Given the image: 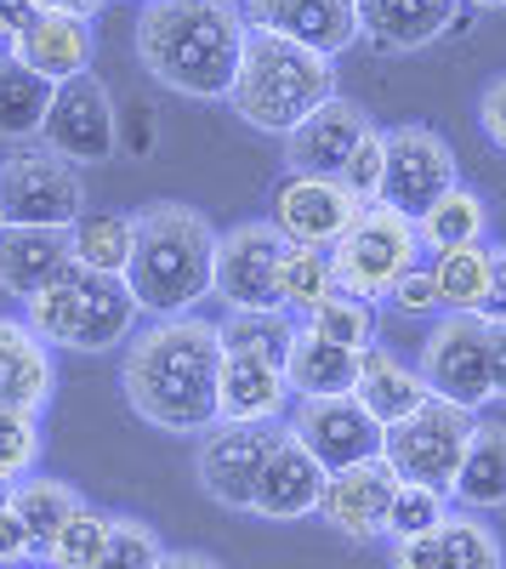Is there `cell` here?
I'll return each instance as SVG.
<instances>
[{
	"instance_id": "obj_44",
	"label": "cell",
	"mask_w": 506,
	"mask_h": 569,
	"mask_svg": "<svg viewBox=\"0 0 506 569\" xmlns=\"http://www.w3.org/2000/svg\"><path fill=\"white\" fill-rule=\"evenodd\" d=\"M23 563H40V558H34V541L23 530L18 507L7 501V507H0V569H23Z\"/></svg>"
},
{
	"instance_id": "obj_36",
	"label": "cell",
	"mask_w": 506,
	"mask_h": 569,
	"mask_svg": "<svg viewBox=\"0 0 506 569\" xmlns=\"http://www.w3.org/2000/svg\"><path fill=\"white\" fill-rule=\"evenodd\" d=\"M302 330H313V337H325L336 348L371 353L376 348V302H364V297H353V291H342V284H336V291L302 319Z\"/></svg>"
},
{
	"instance_id": "obj_47",
	"label": "cell",
	"mask_w": 506,
	"mask_h": 569,
	"mask_svg": "<svg viewBox=\"0 0 506 569\" xmlns=\"http://www.w3.org/2000/svg\"><path fill=\"white\" fill-rule=\"evenodd\" d=\"M489 325H506V246H495V268H489V302H484Z\"/></svg>"
},
{
	"instance_id": "obj_31",
	"label": "cell",
	"mask_w": 506,
	"mask_h": 569,
	"mask_svg": "<svg viewBox=\"0 0 506 569\" xmlns=\"http://www.w3.org/2000/svg\"><path fill=\"white\" fill-rule=\"evenodd\" d=\"M427 268H433V284H438L444 313H478V319H484L495 246H455V251H438Z\"/></svg>"
},
{
	"instance_id": "obj_37",
	"label": "cell",
	"mask_w": 506,
	"mask_h": 569,
	"mask_svg": "<svg viewBox=\"0 0 506 569\" xmlns=\"http://www.w3.org/2000/svg\"><path fill=\"white\" fill-rule=\"evenodd\" d=\"M103 547H109V512H98L91 501H80L74 512H69V525L58 530V541L45 547V569H98V558H103Z\"/></svg>"
},
{
	"instance_id": "obj_10",
	"label": "cell",
	"mask_w": 506,
	"mask_h": 569,
	"mask_svg": "<svg viewBox=\"0 0 506 569\" xmlns=\"http://www.w3.org/2000/svg\"><path fill=\"white\" fill-rule=\"evenodd\" d=\"M114 126H120V109L109 98V86L85 69V74H74V80H63L52 91V109H45V126H40V149H52L74 171L80 166H103L120 149Z\"/></svg>"
},
{
	"instance_id": "obj_29",
	"label": "cell",
	"mask_w": 506,
	"mask_h": 569,
	"mask_svg": "<svg viewBox=\"0 0 506 569\" xmlns=\"http://www.w3.org/2000/svg\"><path fill=\"white\" fill-rule=\"evenodd\" d=\"M69 246H74L80 268L125 279L131 251H136V217L131 211H80L69 228Z\"/></svg>"
},
{
	"instance_id": "obj_9",
	"label": "cell",
	"mask_w": 506,
	"mask_h": 569,
	"mask_svg": "<svg viewBox=\"0 0 506 569\" xmlns=\"http://www.w3.org/2000/svg\"><path fill=\"white\" fill-rule=\"evenodd\" d=\"M422 382L433 399H449L462 410H484L495 399V376H489V319L478 313H438V325L422 342Z\"/></svg>"
},
{
	"instance_id": "obj_8",
	"label": "cell",
	"mask_w": 506,
	"mask_h": 569,
	"mask_svg": "<svg viewBox=\"0 0 506 569\" xmlns=\"http://www.w3.org/2000/svg\"><path fill=\"white\" fill-rule=\"evenodd\" d=\"M85 211V182L69 160L40 142H18L0 154V222L12 228H74Z\"/></svg>"
},
{
	"instance_id": "obj_4",
	"label": "cell",
	"mask_w": 506,
	"mask_h": 569,
	"mask_svg": "<svg viewBox=\"0 0 506 569\" xmlns=\"http://www.w3.org/2000/svg\"><path fill=\"white\" fill-rule=\"evenodd\" d=\"M336 98V63L307 52V46H291L267 29L245 34V58L234 74V91H227V109H234L245 126L291 137L318 103Z\"/></svg>"
},
{
	"instance_id": "obj_46",
	"label": "cell",
	"mask_w": 506,
	"mask_h": 569,
	"mask_svg": "<svg viewBox=\"0 0 506 569\" xmlns=\"http://www.w3.org/2000/svg\"><path fill=\"white\" fill-rule=\"evenodd\" d=\"M34 23H40V7H34V0H0V34H7V40L29 34Z\"/></svg>"
},
{
	"instance_id": "obj_21",
	"label": "cell",
	"mask_w": 506,
	"mask_h": 569,
	"mask_svg": "<svg viewBox=\"0 0 506 569\" xmlns=\"http://www.w3.org/2000/svg\"><path fill=\"white\" fill-rule=\"evenodd\" d=\"M462 23V0H358V40L376 52H422Z\"/></svg>"
},
{
	"instance_id": "obj_30",
	"label": "cell",
	"mask_w": 506,
	"mask_h": 569,
	"mask_svg": "<svg viewBox=\"0 0 506 569\" xmlns=\"http://www.w3.org/2000/svg\"><path fill=\"white\" fill-rule=\"evenodd\" d=\"M416 233H422V251H455V246H484L489 233V206L484 194H473L467 182H455L444 200H433L422 217H416Z\"/></svg>"
},
{
	"instance_id": "obj_42",
	"label": "cell",
	"mask_w": 506,
	"mask_h": 569,
	"mask_svg": "<svg viewBox=\"0 0 506 569\" xmlns=\"http://www.w3.org/2000/svg\"><path fill=\"white\" fill-rule=\"evenodd\" d=\"M387 302L398 308V313H444V302H438V284H433V268L427 262H416L409 268L393 291H387Z\"/></svg>"
},
{
	"instance_id": "obj_43",
	"label": "cell",
	"mask_w": 506,
	"mask_h": 569,
	"mask_svg": "<svg viewBox=\"0 0 506 569\" xmlns=\"http://www.w3.org/2000/svg\"><path fill=\"white\" fill-rule=\"evenodd\" d=\"M120 149L136 154V160H149L154 154V142H160V114L149 103H136V109H120Z\"/></svg>"
},
{
	"instance_id": "obj_2",
	"label": "cell",
	"mask_w": 506,
	"mask_h": 569,
	"mask_svg": "<svg viewBox=\"0 0 506 569\" xmlns=\"http://www.w3.org/2000/svg\"><path fill=\"white\" fill-rule=\"evenodd\" d=\"M245 7L240 0H154L136 12V63L160 86L200 103H227L245 58Z\"/></svg>"
},
{
	"instance_id": "obj_28",
	"label": "cell",
	"mask_w": 506,
	"mask_h": 569,
	"mask_svg": "<svg viewBox=\"0 0 506 569\" xmlns=\"http://www.w3.org/2000/svg\"><path fill=\"white\" fill-rule=\"evenodd\" d=\"M449 501H462L467 512L506 507V427L500 421L473 427V445H467L462 472H455V485H449Z\"/></svg>"
},
{
	"instance_id": "obj_6",
	"label": "cell",
	"mask_w": 506,
	"mask_h": 569,
	"mask_svg": "<svg viewBox=\"0 0 506 569\" xmlns=\"http://www.w3.org/2000/svg\"><path fill=\"white\" fill-rule=\"evenodd\" d=\"M336 262V284L364 302H387V291L422 262V233L409 217L387 211V206H364L347 233L331 246Z\"/></svg>"
},
{
	"instance_id": "obj_23",
	"label": "cell",
	"mask_w": 506,
	"mask_h": 569,
	"mask_svg": "<svg viewBox=\"0 0 506 569\" xmlns=\"http://www.w3.org/2000/svg\"><path fill=\"white\" fill-rule=\"evenodd\" d=\"M58 393V359L45 348L29 319H7L0 313V410H23L40 416Z\"/></svg>"
},
{
	"instance_id": "obj_25",
	"label": "cell",
	"mask_w": 506,
	"mask_h": 569,
	"mask_svg": "<svg viewBox=\"0 0 506 569\" xmlns=\"http://www.w3.org/2000/svg\"><path fill=\"white\" fill-rule=\"evenodd\" d=\"M291 388L280 365H262L245 353H222V388H216V421H285Z\"/></svg>"
},
{
	"instance_id": "obj_15",
	"label": "cell",
	"mask_w": 506,
	"mask_h": 569,
	"mask_svg": "<svg viewBox=\"0 0 506 569\" xmlns=\"http://www.w3.org/2000/svg\"><path fill=\"white\" fill-rule=\"evenodd\" d=\"M285 427L307 445V456L325 467V472H342V467H358V461H376V456H382V439H387V427H382L371 410H364L353 393L302 399L296 416H291Z\"/></svg>"
},
{
	"instance_id": "obj_38",
	"label": "cell",
	"mask_w": 506,
	"mask_h": 569,
	"mask_svg": "<svg viewBox=\"0 0 506 569\" xmlns=\"http://www.w3.org/2000/svg\"><path fill=\"white\" fill-rule=\"evenodd\" d=\"M449 518V496L444 490H427V485H404L393 490V507H387V541H409V536H427Z\"/></svg>"
},
{
	"instance_id": "obj_22",
	"label": "cell",
	"mask_w": 506,
	"mask_h": 569,
	"mask_svg": "<svg viewBox=\"0 0 506 569\" xmlns=\"http://www.w3.org/2000/svg\"><path fill=\"white\" fill-rule=\"evenodd\" d=\"M74 268V246H69V228H12L0 222V291L34 302L40 291Z\"/></svg>"
},
{
	"instance_id": "obj_20",
	"label": "cell",
	"mask_w": 506,
	"mask_h": 569,
	"mask_svg": "<svg viewBox=\"0 0 506 569\" xmlns=\"http://www.w3.org/2000/svg\"><path fill=\"white\" fill-rule=\"evenodd\" d=\"M393 569H506V552L478 512H449L438 530L393 541Z\"/></svg>"
},
{
	"instance_id": "obj_53",
	"label": "cell",
	"mask_w": 506,
	"mask_h": 569,
	"mask_svg": "<svg viewBox=\"0 0 506 569\" xmlns=\"http://www.w3.org/2000/svg\"><path fill=\"white\" fill-rule=\"evenodd\" d=\"M7 501H12V485H7V479H0V507H7Z\"/></svg>"
},
{
	"instance_id": "obj_48",
	"label": "cell",
	"mask_w": 506,
	"mask_h": 569,
	"mask_svg": "<svg viewBox=\"0 0 506 569\" xmlns=\"http://www.w3.org/2000/svg\"><path fill=\"white\" fill-rule=\"evenodd\" d=\"M489 376H495V399H506V325H489Z\"/></svg>"
},
{
	"instance_id": "obj_27",
	"label": "cell",
	"mask_w": 506,
	"mask_h": 569,
	"mask_svg": "<svg viewBox=\"0 0 506 569\" xmlns=\"http://www.w3.org/2000/svg\"><path fill=\"white\" fill-rule=\"evenodd\" d=\"M358 359L353 348H336L313 330H296V342L285 353V388L291 399H331V393H353L358 382Z\"/></svg>"
},
{
	"instance_id": "obj_39",
	"label": "cell",
	"mask_w": 506,
	"mask_h": 569,
	"mask_svg": "<svg viewBox=\"0 0 506 569\" xmlns=\"http://www.w3.org/2000/svg\"><path fill=\"white\" fill-rule=\"evenodd\" d=\"M165 563V541L143 518H114L109 512V547L98 558V569H160Z\"/></svg>"
},
{
	"instance_id": "obj_13",
	"label": "cell",
	"mask_w": 506,
	"mask_h": 569,
	"mask_svg": "<svg viewBox=\"0 0 506 569\" xmlns=\"http://www.w3.org/2000/svg\"><path fill=\"white\" fill-rule=\"evenodd\" d=\"M364 206L342 188V177H307V171H285L280 188H273L267 206V228L280 233L285 246H307V251H331L347 222Z\"/></svg>"
},
{
	"instance_id": "obj_49",
	"label": "cell",
	"mask_w": 506,
	"mask_h": 569,
	"mask_svg": "<svg viewBox=\"0 0 506 569\" xmlns=\"http://www.w3.org/2000/svg\"><path fill=\"white\" fill-rule=\"evenodd\" d=\"M34 7H40V12H58V18H85V23H91V18L109 7V0H34Z\"/></svg>"
},
{
	"instance_id": "obj_34",
	"label": "cell",
	"mask_w": 506,
	"mask_h": 569,
	"mask_svg": "<svg viewBox=\"0 0 506 569\" xmlns=\"http://www.w3.org/2000/svg\"><path fill=\"white\" fill-rule=\"evenodd\" d=\"M52 80H40V74H29L23 63H7L0 69V137L12 142H34L40 137V126H45V109H52Z\"/></svg>"
},
{
	"instance_id": "obj_1",
	"label": "cell",
	"mask_w": 506,
	"mask_h": 569,
	"mask_svg": "<svg viewBox=\"0 0 506 569\" xmlns=\"http://www.w3.org/2000/svg\"><path fill=\"white\" fill-rule=\"evenodd\" d=\"M125 405L160 433L200 439L216 427V388H222V330L200 313L154 319L125 342L120 365Z\"/></svg>"
},
{
	"instance_id": "obj_41",
	"label": "cell",
	"mask_w": 506,
	"mask_h": 569,
	"mask_svg": "<svg viewBox=\"0 0 506 569\" xmlns=\"http://www.w3.org/2000/svg\"><path fill=\"white\" fill-rule=\"evenodd\" d=\"M382 166H387V131L371 126V131L358 137V149L347 154V166H342V188H347L358 206H376L382 200Z\"/></svg>"
},
{
	"instance_id": "obj_54",
	"label": "cell",
	"mask_w": 506,
	"mask_h": 569,
	"mask_svg": "<svg viewBox=\"0 0 506 569\" xmlns=\"http://www.w3.org/2000/svg\"><path fill=\"white\" fill-rule=\"evenodd\" d=\"M23 569H45V563H23Z\"/></svg>"
},
{
	"instance_id": "obj_51",
	"label": "cell",
	"mask_w": 506,
	"mask_h": 569,
	"mask_svg": "<svg viewBox=\"0 0 506 569\" xmlns=\"http://www.w3.org/2000/svg\"><path fill=\"white\" fill-rule=\"evenodd\" d=\"M467 7H484V12H506V0H467Z\"/></svg>"
},
{
	"instance_id": "obj_33",
	"label": "cell",
	"mask_w": 506,
	"mask_h": 569,
	"mask_svg": "<svg viewBox=\"0 0 506 569\" xmlns=\"http://www.w3.org/2000/svg\"><path fill=\"white\" fill-rule=\"evenodd\" d=\"M80 501H85V496H80L74 485L40 479V472H29V479L12 485V507H18L23 530H29V541H34V558H45V547L58 541V530L69 525V512H74Z\"/></svg>"
},
{
	"instance_id": "obj_7",
	"label": "cell",
	"mask_w": 506,
	"mask_h": 569,
	"mask_svg": "<svg viewBox=\"0 0 506 569\" xmlns=\"http://www.w3.org/2000/svg\"><path fill=\"white\" fill-rule=\"evenodd\" d=\"M473 427H478L473 410L449 405V399H427L416 416H404L398 427H387L382 461L398 472L404 485H427V490L449 496L455 472H462V456L473 445Z\"/></svg>"
},
{
	"instance_id": "obj_45",
	"label": "cell",
	"mask_w": 506,
	"mask_h": 569,
	"mask_svg": "<svg viewBox=\"0 0 506 569\" xmlns=\"http://www.w3.org/2000/svg\"><path fill=\"white\" fill-rule=\"evenodd\" d=\"M478 126H484V137L495 142V149L506 154V74H495V80L484 86V98H478Z\"/></svg>"
},
{
	"instance_id": "obj_40",
	"label": "cell",
	"mask_w": 506,
	"mask_h": 569,
	"mask_svg": "<svg viewBox=\"0 0 506 569\" xmlns=\"http://www.w3.org/2000/svg\"><path fill=\"white\" fill-rule=\"evenodd\" d=\"M34 461H40V416L0 410V479L7 485L29 479Z\"/></svg>"
},
{
	"instance_id": "obj_16",
	"label": "cell",
	"mask_w": 506,
	"mask_h": 569,
	"mask_svg": "<svg viewBox=\"0 0 506 569\" xmlns=\"http://www.w3.org/2000/svg\"><path fill=\"white\" fill-rule=\"evenodd\" d=\"M245 23L267 29L291 46H307L318 58H342L358 46V0H240Z\"/></svg>"
},
{
	"instance_id": "obj_3",
	"label": "cell",
	"mask_w": 506,
	"mask_h": 569,
	"mask_svg": "<svg viewBox=\"0 0 506 569\" xmlns=\"http://www.w3.org/2000/svg\"><path fill=\"white\" fill-rule=\"evenodd\" d=\"M216 273V228L205 211L182 200H154L136 211V251L125 268V284L143 313L154 319H182L211 297Z\"/></svg>"
},
{
	"instance_id": "obj_24",
	"label": "cell",
	"mask_w": 506,
	"mask_h": 569,
	"mask_svg": "<svg viewBox=\"0 0 506 569\" xmlns=\"http://www.w3.org/2000/svg\"><path fill=\"white\" fill-rule=\"evenodd\" d=\"M91 58H98V34H91L85 18H58V12H40V23L29 34L12 40V63H23L29 74L40 80H74L91 69Z\"/></svg>"
},
{
	"instance_id": "obj_19",
	"label": "cell",
	"mask_w": 506,
	"mask_h": 569,
	"mask_svg": "<svg viewBox=\"0 0 506 569\" xmlns=\"http://www.w3.org/2000/svg\"><path fill=\"white\" fill-rule=\"evenodd\" d=\"M376 120L364 114L353 98H336L331 103H318L291 137H285V166L291 171H307V177H342L347 154L358 149V137L371 131Z\"/></svg>"
},
{
	"instance_id": "obj_50",
	"label": "cell",
	"mask_w": 506,
	"mask_h": 569,
	"mask_svg": "<svg viewBox=\"0 0 506 569\" xmlns=\"http://www.w3.org/2000/svg\"><path fill=\"white\" fill-rule=\"evenodd\" d=\"M160 569H222L211 552H165V563Z\"/></svg>"
},
{
	"instance_id": "obj_17",
	"label": "cell",
	"mask_w": 506,
	"mask_h": 569,
	"mask_svg": "<svg viewBox=\"0 0 506 569\" xmlns=\"http://www.w3.org/2000/svg\"><path fill=\"white\" fill-rule=\"evenodd\" d=\"M393 490H398V472L382 456L358 461V467H342V472H331L325 501H318V518H325L336 536H347V541H376L387 530Z\"/></svg>"
},
{
	"instance_id": "obj_35",
	"label": "cell",
	"mask_w": 506,
	"mask_h": 569,
	"mask_svg": "<svg viewBox=\"0 0 506 569\" xmlns=\"http://www.w3.org/2000/svg\"><path fill=\"white\" fill-rule=\"evenodd\" d=\"M331 291H336V262H331V251L285 246V257H280V308H285L291 319H307Z\"/></svg>"
},
{
	"instance_id": "obj_52",
	"label": "cell",
	"mask_w": 506,
	"mask_h": 569,
	"mask_svg": "<svg viewBox=\"0 0 506 569\" xmlns=\"http://www.w3.org/2000/svg\"><path fill=\"white\" fill-rule=\"evenodd\" d=\"M7 63H12V40H7V34H0V69H7Z\"/></svg>"
},
{
	"instance_id": "obj_12",
	"label": "cell",
	"mask_w": 506,
	"mask_h": 569,
	"mask_svg": "<svg viewBox=\"0 0 506 569\" xmlns=\"http://www.w3.org/2000/svg\"><path fill=\"white\" fill-rule=\"evenodd\" d=\"M455 182H462V171H455V149L433 126L409 120V126L387 131V166H382V200L376 206L416 222L433 200L449 194Z\"/></svg>"
},
{
	"instance_id": "obj_11",
	"label": "cell",
	"mask_w": 506,
	"mask_h": 569,
	"mask_svg": "<svg viewBox=\"0 0 506 569\" xmlns=\"http://www.w3.org/2000/svg\"><path fill=\"white\" fill-rule=\"evenodd\" d=\"M285 421H216L211 433H200V456H194V472H200V490L227 507V512H251L256 501V479L280 445Z\"/></svg>"
},
{
	"instance_id": "obj_18",
	"label": "cell",
	"mask_w": 506,
	"mask_h": 569,
	"mask_svg": "<svg viewBox=\"0 0 506 569\" xmlns=\"http://www.w3.org/2000/svg\"><path fill=\"white\" fill-rule=\"evenodd\" d=\"M325 485H331V472L318 467L307 456V445L291 433H280V445H273L267 467H262V479H256V501L251 512L256 518H273V525H296V518H313L318 501H325Z\"/></svg>"
},
{
	"instance_id": "obj_14",
	"label": "cell",
	"mask_w": 506,
	"mask_h": 569,
	"mask_svg": "<svg viewBox=\"0 0 506 569\" xmlns=\"http://www.w3.org/2000/svg\"><path fill=\"white\" fill-rule=\"evenodd\" d=\"M280 257H285V240L267 222H240V228L216 233L211 297L227 302V313L280 308Z\"/></svg>"
},
{
	"instance_id": "obj_55",
	"label": "cell",
	"mask_w": 506,
	"mask_h": 569,
	"mask_svg": "<svg viewBox=\"0 0 506 569\" xmlns=\"http://www.w3.org/2000/svg\"><path fill=\"white\" fill-rule=\"evenodd\" d=\"M143 7H154V0H143Z\"/></svg>"
},
{
	"instance_id": "obj_32",
	"label": "cell",
	"mask_w": 506,
	"mask_h": 569,
	"mask_svg": "<svg viewBox=\"0 0 506 569\" xmlns=\"http://www.w3.org/2000/svg\"><path fill=\"white\" fill-rule=\"evenodd\" d=\"M216 330H222V353H245V359L285 370V353H291L302 325L285 308H245V313H227Z\"/></svg>"
},
{
	"instance_id": "obj_26",
	"label": "cell",
	"mask_w": 506,
	"mask_h": 569,
	"mask_svg": "<svg viewBox=\"0 0 506 569\" xmlns=\"http://www.w3.org/2000/svg\"><path fill=\"white\" fill-rule=\"evenodd\" d=\"M353 399H358L364 410H371L382 427H398L404 416H416L433 393H427L422 370L409 365V359H398V353H387V348H371V353L358 359Z\"/></svg>"
},
{
	"instance_id": "obj_5",
	"label": "cell",
	"mask_w": 506,
	"mask_h": 569,
	"mask_svg": "<svg viewBox=\"0 0 506 569\" xmlns=\"http://www.w3.org/2000/svg\"><path fill=\"white\" fill-rule=\"evenodd\" d=\"M136 297L131 284L114 273H91V268H69L52 291H40L34 302H23L29 330L45 348H69V353H109L125 348L136 337Z\"/></svg>"
}]
</instances>
